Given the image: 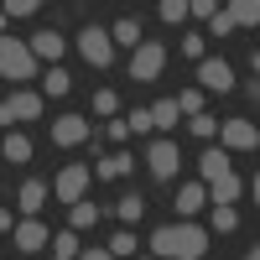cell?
<instances>
[{"instance_id": "f1b7e54d", "label": "cell", "mask_w": 260, "mask_h": 260, "mask_svg": "<svg viewBox=\"0 0 260 260\" xmlns=\"http://www.w3.org/2000/svg\"><path fill=\"white\" fill-rule=\"evenodd\" d=\"M187 130H192L198 141H213V136H219V120H213V115H192V120H187Z\"/></svg>"}, {"instance_id": "6da1fadb", "label": "cell", "mask_w": 260, "mask_h": 260, "mask_svg": "<svg viewBox=\"0 0 260 260\" xmlns=\"http://www.w3.org/2000/svg\"><path fill=\"white\" fill-rule=\"evenodd\" d=\"M208 229L203 224H161L151 234V260H203Z\"/></svg>"}, {"instance_id": "ac0fdd59", "label": "cell", "mask_w": 260, "mask_h": 260, "mask_svg": "<svg viewBox=\"0 0 260 260\" xmlns=\"http://www.w3.org/2000/svg\"><path fill=\"white\" fill-rule=\"evenodd\" d=\"M6 104H11V115H16V120H37V115H42V104H47V99H42L37 89H21V94H11Z\"/></svg>"}, {"instance_id": "7c38bea8", "label": "cell", "mask_w": 260, "mask_h": 260, "mask_svg": "<svg viewBox=\"0 0 260 260\" xmlns=\"http://www.w3.org/2000/svg\"><path fill=\"white\" fill-rule=\"evenodd\" d=\"M47 198H52L47 182H37V177L21 182V198H16V203H21V219H42V203H47Z\"/></svg>"}, {"instance_id": "74e56055", "label": "cell", "mask_w": 260, "mask_h": 260, "mask_svg": "<svg viewBox=\"0 0 260 260\" xmlns=\"http://www.w3.org/2000/svg\"><path fill=\"white\" fill-rule=\"evenodd\" d=\"M11 229H16V213H11V208H0V234H11Z\"/></svg>"}, {"instance_id": "2e32d148", "label": "cell", "mask_w": 260, "mask_h": 260, "mask_svg": "<svg viewBox=\"0 0 260 260\" xmlns=\"http://www.w3.org/2000/svg\"><path fill=\"white\" fill-rule=\"evenodd\" d=\"M110 42H115V52H120V47H130V52H136L141 42H146V37H141V21H136V16H120L115 26H110Z\"/></svg>"}, {"instance_id": "52a82bcc", "label": "cell", "mask_w": 260, "mask_h": 260, "mask_svg": "<svg viewBox=\"0 0 260 260\" xmlns=\"http://www.w3.org/2000/svg\"><path fill=\"white\" fill-rule=\"evenodd\" d=\"M203 89H208V94H229V89H234V68H229L224 57H203V62H198V94H203Z\"/></svg>"}, {"instance_id": "d6986e66", "label": "cell", "mask_w": 260, "mask_h": 260, "mask_svg": "<svg viewBox=\"0 0 260 260\" xmlns=\"http://www.w3.org/2000/svg\"><path fill=\"white\" fill-rule=\"evenodd\" d=\"M224 16H229V26H260V0H234V6H224Z\"/></svg>"}, {"instance_id": "ba28073f", "label": "cell", "mask_w": 260, "mask_h": 260, "mask_svg": "<svg viewBox=\"0 0 260 260\" xmlns=\"http://www.w3.org/2000/svg\"><path fill=\"white\" fill-rule=\"evenodd\" d=\"M16 250L21 255H37V250H47L52 245V234H47V224H42V219H16Z\"/></svg>"}, {"instance_id": "603a6c76", "label": "cell", "mask_w": 260, "mask_h": 260, "mask_svg": "<svg viewBox=\"0 0 260 260\" xmlns=\"http://www.w3.org/2000/svg\"><path fill=\"white\" fill-rule=\"evenodd\" d=\"M89 224H99V208L83 198V203H73V208H68V229H73V234H83Z\"/></svg>"}, {"instance_id": "9a60e30c", "label": "cell", "mask_w": 260, "mask_h": 260, "mask_svg": "<svg viewBox=\"0 0 260 260\" xmlns=\"http://www.w3.org/2000/svg\"><path fill=\"white\" fill-rule=\"evenodd\" d=\"M26 47H31V57H37V62H57L62 52H68V42H62L57 31H37V37L26 42Z\"/></svg>"}, {"instance_id": "3957f363", "label": "cell", "mask_w": 260, "mask_h": 260, "mask_svg": "<svg viewBox=\"0 0 260 260\" xmlns=\"http://www.w3.org/2000/svg\"><path fill=\"white\" fill-rule=\"evenodd\" d=\"M89 182H94V172L83 167V161H68V167H62V172H57V177H52L47 187H52V198H62V203L73 208V203H83V192H89Z\"/></svg>"}, {"instance_id": "44dd1931", "label": "cell", "mask_w": 260, "mask_h": 260, "mask_svg": "<svg viewBox=\"0 0 260 260\" xmlns=\"http://www.w3.org/2000/svg\"><path fill=\"white\" fill-rule=\"evenodd\" d=\"M151 130H161V136H167V130H177L182 125V115H177V104H172V99H161V104H151Z\"/></svg>"}, {"instance_id": "cb8c5ba5", "label": "cell", "mask_w": 260, "mask_h": 260, "mask_svg": "<svg viewBox=\"0 0 260 260\" xmlns=\"http://www.w3.org/2000/svg\"><path fill=\"white\" fill-rule=\"evenodd\" d=\"M104 250H110L115 260H136V250H141V240H136V234H130V229H115V240L104 245Z\"/></svg>"}, {"instance_id": "30bf717a", "label": "cell", "mask_w": 260, "mask_h": 260, "mask_svg": "<svg viewBox=\"0 0 260 260\" xmlns=\"http://www.w3.org/2000/svg\"><path fill=\"white\" fill-rule=\"evenodd\" d=\"M229 151L224 146H203V156H198V182L208 187V182H219V177H229Z\"/></svg>"}, {"instance_id": "e575fe53", "label": "cell", "mask_w": 260, "mask_h": 260, "mask_svg": "<svg viewBox=\"0 0 260 260\" xmlns=\"http://www.w3.org/2000/svg\"><path fill=\"white\" fill-rule=\"evenodd\" d=\"M187 16H203V21H208V16H219V6H213V0H192Z\"/></svg>"}, {"instance_id": "7402d4cb", "label": "cell", "mask_w": 260, "mask_h": 260, "mask_svg": "<svg viewBox=\"0 0 260 260\" xmlns=\"http://www.w3.org/2000/svg\"><path fill=\"white\" fill-rule=\"evenodd\" d=\"M73 89V78H68V68H47V78H42V99H62Z\"/></svg>"}, {"instance_id": "4fadbf2b", "label": "cell", "mask_w": 260, "mask_h": 260, "mask_svg": "<svg viewBox=\"0 0 260 260\" xmlns=\"http://www.w3.org/2000/svg\"><path fill=\"white\" fill-rule=\"evenodd\" d=\"M130 167H136V161H130V151H115V156H99L89 172H94L99 182H120V177H130Z\"/></svg>"}, {"instance_id": "b9f144b4", "label": "cell", "mask_w": 260, "mask_h": 260, "mask_svg": "<svg viewBox=\"0 0 260 260\" xmlns=\"http://www.w3.org/2000/svg\"><path fill=\"white\" fill-rule=\"evenodd\" d=\"M141 260H151V255H141Z\"/></svg>"}, {"instance_id": "f35d334b", "label": "cell", "mask_w": 260, "mask_h": 260, "mask_svg": "<svg viewBox=\"0 0 260 260\" xmlns=\"http://www.w3.org/2000/svg\"><path fill=\"white\" fill-rule=\"evenodd\" d=\"M78 260H115L110 250H78Z\"/></svg>"}, {"instance_id": "1f68e13d", "label": "cell", "mask_w": 260, "mask_h": 260, "mask_svg": "<svg viewBox=\"0 0 260 260\" xmlns=\"http://www.w3.org/2000/svg\"><path fill=\"white\" fill-rule=\"evenodd\" d=\"M0 16H37V0H6V6H0Z\"/></svg>"}, {"instance_id": "d6a6232c", "label": "cell", "mask_w": 260, "mask_h": 260, "mask_svg": "<svg viewBox=\"0 0 260 260\" xmlns=\"http://www.w3.org/2000/svg\"><path fill=\"white\" fill-rule=\"evenodd\" d=\"M182 57H192V62H203V57H208V52H203V37H198V31H187V37H182Z\"/></svg>"}, {"instance_id": "d590c367", "label": "cell", "mask_w": 260, "mask_h": 260, "mask_svg": "<svg viewBox=\"0 0 260 260\" xmlns=\"http://www.w3.org/2000/svg\"><path fill=\"white\" fill-rule=\"evenodd\" d=\"M208 31H213V37H229V31H234V26H229V16H224V11H219V16H208Z\"/></svg>"}, {"instance_id": "5b68a950", "label": "cell", "mask_w": 260, "mask_h": 260, "mask_svg": "<svg viewBox=\"0 0 260 260\" xmlns=\"http://www.w3.org/2000/svg\"><path fill=\"white\" fill-rule=\"evenodd\" d=\"M161 68H167V47H161V42H141V47L130 52V78H136V83L161 78Z\"/></svg>"}, {"instance_id": "83f0119b", "label": "cell", "mask_w": 260, "mask_h": 260, "mask_svg": "<svg viewBox=\"0 0 260 260\" xmlns=\"http://www.w3.org/2000/svg\"><path fill=\"white\" fill-rule=\"evenodd\" d=\"M208 229L213 234H234V229H240V213H234V208H213L208 213Z\"/></svg>"}, {"instance_id": "ab89813d", "label": "cell", "mask_w": 260, "mask_h": 260, "mask_svg": "<svg viewBox=\"0 0 260 260\" xmlns=\"http://www.w3.org/2000/svg\"><path fill=\"white\" fill-rule=\"evenodd\" d=\"M16 125V115H11V104H0V130H11Z\"/></svg>"}, {"instance_id": "277c9868", "label": "cell", "mask_w": 260, "mask_h": 260, "mask_svg": "<svg viewBox=\"0 0 260 260\" xmlns=\"http://www.w3.org/2000/svg\"><path fill=\"white\" fill-rule=\"evenodd\" d=\"M78 57L89 62V68H110L120 52H115V42H110L104 26H83V31H78Z\"/></svg>"}, {"instance_id": "60d3db41", "label": "cell", "mask_w": 260, "mask_h": 260, "mask_svg": "<svg viewBox=\"0 0 260 260\" xmlns=\"http://www.w3.org/2000/svg\"><path fill=\"white\" fill-rule=\"evenodd\" d=\"M245 260H260V245H250V250H245Z\"/></svg>"}, {"instance_id": "e0dca14e", "label": "cell", "mask_w": 260, "mask_h": 260, "mask_svg": "<svg viewBox=\"0 0 260 260\" xmlns=\"http://www.w3.org/2000/svg\"><path fill=\"white\" fill-rule=\"evenodd\" d=\"M203 203H208V187H203V182H182V187H177V213H182V219L203 213Z\"/></svg>"}, {"instance_id": "836d02e7", "label": "cell", "mask_w": 260, "mask_h": 260, "mask_svg": "<svg viewBox=\"0 0 260 260\" xmlns=\"http://www.w3.org/2000/svg\"><path fill=\"white\" fill-rule=\"evenodd\" d=\"M125 130H130V136H146V130H151V115H146V110H130V115H125Z\"/></svg>"}, {"instance_id": "8fae6325", "label": "cell", "mask_w": 260, "mask_h": 260, "mask_svg": "<svg viewBox=\"0 0 260 260\" xmlns=\"http://www.w3.org/2000/svg\"><path fill=\"white\" fill-rule=\"evenodd\" d=\"M52 141L57 146H83V141H89V120H83V115H57L52 120Z\"/></svg>"}, {"instance_id": "8992f818", "label": "cell", "mask_w": 260, "mask_h": 260, "mask_svg": "<svg viewBox=\"0 0 260 260\" xmlns=\"http://www.w3.org/2000/svg\"><path fill=\"white\" fill-rule=\"evenodd\" d=\"M146 167L156 172V177L167 182V177H177V167H182V151H177V141H167V136H156L146 146Z\"/></svg>"}, {"instance_id": "7a4b0ae2", "label": "cell", "mask_w": 260, "mask_h": 260, "mask_svg": "<svg viewBox=\"0 0 260 260\" xmlns=\"http://www.w3.org/2000/svg\"><path fill=\"white\" fill-rule=\"evenodd\" d=\"M0 78H16V83L37 78V57H31V47H26V42L0 37Z\"/></svg>"}, {"instance_id": "484cf974", "label": "cell", "mask_w": 260, "mask_h": 260, "mask_svg": "<svg viewBox=\"0 0 260 260\" xmlns=\"http://www.w3.org/2000/svg\"><path fill=\"white\" fill-rule=\"evenodd\" d=\"M172 104H177V115H182V120L203 115V94H198V89H182V94H172Z\"/></svg>"}, {"instance_id": "5bb4252c", "label": "cell", "mask_w": 260, "mask_h": 260, "mask_svg": "<svg viewBox=\"0 0 260 260\" xmlns=\"http://www.w3.org/2000/svg\"><path fill=\"white\" fill-rule=\"evenodd\" d=\"M240 192H245V177H219V182H208V198H213V208H234L240 203Z\"/></svg>"}, {"instance_id": "8d00e7d4", "label": "cell", "mask_w": 260, "mask_h": 260, "mask_svg": "<svg viewBox=\"0 0 260 260\" xmlns=\"http://www.w3.org/2000/svg\"><path fill=\"white\" fill-rule=\"evenodd\" d=\"M104 141H130V130H125V120H110V130H104Z\"/></svg>"}, {"instance_id": "9c48e42d", "label": "cell", "mask_w": 260, "mask_h": 260, "mask_svg": "<svg viewBox=\"0 0 260 260\" xmlns=\"http://www.w3.org/2000/svg\"><path fill=\"white\" fill-rule=\"evenodd\" d=\"M219 141H224V151H255L260 146V130L250 120H224L219 125Z\"/></svg>"}, {"instance_id": "d4e9b609", "label": "cell", "mask_w": 260, "mask_h": 260, "mask_svg": "<svg viewBox=\"0 0 260 260\" xmlns=\"http://www.w3.org/2000/svg\"><path fill=\"white\" fill-rule=\"evenodd\" d=\"M115 213H120V224H141V213H146V198H141V192H125Z\"/></svg>"}, {"instance_id": "4dcf8cb0", "label": "cell", "mask_w": 260, "mask_h": 260, "mask_svg": "<svg viewBox=\"0 0 260 260\" xmlns=\"http://www.w3.org/2000/svg\"><path fill=\"white\" fill-rule=\"evenodd\" d=\"M161 21H167V26L187 21V0H161Z\"/></svg>"}, {"instance_id": "ffe728a7", "label": "cell", "mask_w": 260, "mask_h": 260, "mask_svg": "<svg viewBox=\"0 0 260 260\" xmlns=\"http://www.w3.org/2000/svg\"><path fill=\"white\" fill-rule=\"evenodd\" d=\"M0 151H6V161H16V167H21V161H31V151H37V146H31V136H21V130H6Z\"/></svg>"}, {"instance_id": "f546056e", "label": "cell", "mask_w": 260, "mask_h": 260, "mask_svg": "<svg viewBox=\"0 0 260 260\" xmlns=\"http://www.w3.org/2000/svg\"><path fill=\"white\" fill-rule=\"evenodd\" d=\"M89 104H94V115H110V120H115V110H120V94H115V89H99Z\"/></svg>"}, {"instance_id": "4316f807", "label": "cell", "mask_w": 260, "mask_h": 260, "mask_svg": "<svg viewBox=\"0 0 260 260\" xmlns=\"http://www.w3.org/2000/svg\"><path fill=\"white\" fill-rule=\"evenodd\" d=\"M52 260H78V234H73V229L52 234Z\"/></svg>"}]
</instances>
